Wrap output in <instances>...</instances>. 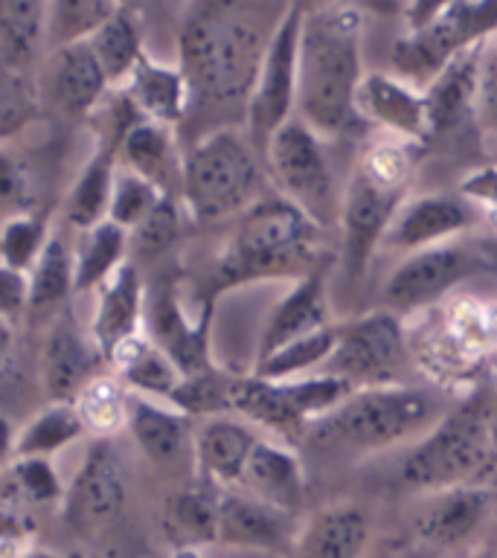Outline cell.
Returning a JSON list of instances; mask_svg holds the SVG:
<instances>
[{"instance_id":"6da1fadb","label":"cell","mask_w":497,"mask_h":558,"mask_svg":"<svg viewBox=\"0 0 497 558\" xmlns=\"http://www.w3.org/2000/svg\"><path fill=\"white\" fill-rule=\"evenodd\" d=\"M288 7L270 0H198L183 9L178 68L190 85L192 120H209L207 131L244 129L262 61Z\"/></svg>"},{"instance_id":"ee69618b","label":"cell","mask_w":497,"mask_h":558,"mask_svg":"<svg viewBox=\"0 0 497 558\" xmlns=\"http://www.w3.org/2000/svg\"><path fill=\"white\" fill-rule=\"evenodd\" d=\"M0 477L7 483L3 495L15 497L26 509L61 506L64 488H68L61 483L59 471L52 469V462L41 460V457H15Z\"/></svg>"},{"instance_id":"f1b7e54d","label":"cell","mask_w":497,"mask_h":558,"mask_svg":"<svg viewBox=\"0 0 497 558\" xmlns=\"http://www.w3.org/2000/svg\"><path fill=\"white\" fill-rule=\"evenodd\" d=\"M369 544V518L361 506L335 504L300 526L294 558H361Z\"/></svg>"},{"instance_id":"7dc6e473","label":"cell","mask_w":497,"mask_h":558,"mask_svg":"<svg viewBox=\"0 0 497 558\" xmlns=\"http://www.w3.org/2000/svg\"><path fill=\"white\" fill-rule=\"evenodd\" d=\"M410 146L413 143H378V146L366 148L364 157L357 160V169L381 186L408 192L413 169H416V157Z\"/></svg>"},{"instance_id":"f907efd6","label":"cell","mask_w":497,"mask_h":558,"mask_svg":"<svg viewBox=\"0 0 497 558\" xmlns=\"http://www.w3.org/2000/svg\"><path fill=\"white\" fill-rule=\"evenodd\" d=\"M35 530L38 523L33 509L0 492V558H24L33 553Z\"/></svg>"},{"instance_id":"c3c4849f","label":"cell","mask_w":497,"mask_h":558,"mask_svg":"<svg viewBox=\"0 0 497 558\" xmlns=\"http://www.w3.org/2000/svg\"><path fill=\"white\" fill-rule=\"evenodd\" d=\"M35 174L24 157L0 148V218L35 213Z\"/></svg>"},{"instance_id":"8fae6325","label":"cell","mask_w":497,"mask_h":558,"mask_svg":"<svg viewBox=\"0 0 497 558\" xmlns=\"http://www.w3.org/2000/svg\"><path fill=\"white\" fill-rule=\"evenodd\" d=\"M300 24H303V3H291L286 17L262 61L259 78L253 87L247 113H244V134L253 148L265 155L270 137L296 113V73H300Z\"/></svg>"},{"instance_id":"11a10c76","label":"cell","mask_w":497,"mask_h":558,"mask_svg":"<svg viewBox=\"0 0 497 558\" xmlns=\"http://www.w3.org/2000/svg\"><path fill=\"white\" fill-rule=\"evenodd\" d=\"M12 343H15V329H12V323L0 320V366L7 364L9 352H12Z\"/></svg>"},{"instance_id":"f35d334b","label":"cell","mask_w":497,"mask_h":558,"mask_svg":"<svg viewBox=\"0 0 497 558\" xmlns=\"http://www.w3.org/2000/svg\"><path fill=\"white\" fill-rule=\"evenodd\" d=\"M239 373H230L225 366H209L201 373L183 375L174 387L169 404L186 413L190 418H216L233 416V381Z\"/></svg>"},{"instance_id":"1f68e13d","label":"cell","mask_w":497,"mask_h":558,"mask_svg":"<svg viewBox=\"0 0 497 558\" xmlns=\"http://www.w3.org/2000/svg\"><path fill=\"white\" fill-rule=\"evenodd\" d=\"M105 364L111 366L113 375L129 387L134 396H146V399L169 401L174 387L181 384V369L169 361L163 349L151 343L146 331H140L134 338L122 340L120 347L113 349Z\"/></svg>"},{"instance_id":"83f0119b","label":"cell","mask_w":497,"mask_h":558,"mask_svg":"<svg viewBox=\"0 0 497 558\" xmlns=\"http://www.w3.org/2000/svg\"><path fill=\"white\" fill-rule=\"evenodd\" d=\"M233 416L265 427L282 442H300L308 434L305 418L296 413L286 381H268L253 373H239L233 381Z\"/></svg>"},{"instance_id":"9c48e42d","label":"cell","mask_w":497,"mask_h":558,"mask_svg":"<svg viewBox=\"0 0 497 558\" xmlns=\"http://www.w3.org/2000/svg\"><path fill=\"white\" fill-rule=\"evenodd\" d=\"M262 160H265L268 183L277 190L279 198L294 204L320 230L338 218L335 174L323 148V137H317L303 120L294 117L286 122L270 137Z\"/></svg>"},{"instance_id":"d6a6232c","label":"cell","mask_w":497,"mask_h":558,"mask_svg":"<svg viewBox=\"0 0 497 558\" xmlns=\"http://www.w3.org/2000/svg\"><path fill=\"white\" fill-rule=\"evenodd\" d=\"M218 495L221 488L201 483L192 488H181L166 497L160 526L172 549H198L216 544L218 532Z\"/></svg>"},{"instance_id":"f5cc1de1","label":"cell","mask_w":497,"mask_h":558,"mask_svg":"<svg viewBox=\"0 0 497 558\" xmlns=\"http://www.w3.org/2000/svg\"><path fill=\"white\" fill-rule=\"evenodd\" d=\"M460 198L469 201L471 207H480L483 213L497 209V163L471 169L460 178Z\"/></svg>"},{"instance_id":"d590c367","label":"cell","mask_w":497,"mask_h":558,"mask_svg":"<svg viewBox=\"0 0 497 558\" xmlns=\"http://www.w3.org/2000/svg\"><path fill=\"white\" fill-rule=\"evenodd\" d=\"M131 233L113 221L82 230L73 244V279H76V294L99 291L117 270L129 262Z\"/></svg>"},{"instance_id":"816d5d0a","label":"cell","mask_w":497,"mask_h":558,"mask_svg":"<svg viewBox=\"0 0 497 558\" xmlns=\"http://www.w3.org/2000/svg\"><path fill=\"white\" fill-rule=\"evenodd\" d=\"M29 308V274L0 262V320L15 326Z\"/></svg>"},{"instance_id":"2e32d148","label":"cell","mask_w":497,"mask_h":558,"mask_svg":"<svg viewBox=\"0 0 497 558\" xmlns=\"http://www.w3.org/2000/svg\"><path fill=\"white\" fill-rule=\"evenodd\" d=\"M300 523L242 488H221L218 495V547L256 549V553H294Z\"/></svg>"},{"instance_id":"91938a15","label":"cell","mask_w":497,"mask_h":558,"mask_svg":"<svg viewBox=\"0 0 497 558\" xmlns=\"http://www.w3.org/2000/svg\"><path fill=\"white\" fill-rule=\"evenodd\" d=\"M172 558H204L198 549H172Z\"/></svg>"},{"instance_id":"8d00e7d4","label":"cell","mask_w":497,"mask_h":558,"mask_svg":"<svg viewBox=\"0 0 497 558\" xmlns=\"http://www.w3.org/2000/svg\"><path fill=\"white\" fill-rule=\"evenodd\" d=\"M85 436L82 418H78L73 401H50L41 408L21 430L15 439V457H41L52 460L68 445Z\"/></svg>"},{"instance_id":"7c38bea8","label":"cell","mask_w":497,"mask_h":558,"mask_svg":"<svg viewBox=\"0 0 497 558\" xmlns=\"http://www.w3.org/2000/svg\"><path fill=\"white\" fill-rule=\"evenodd\" d=\"M486 268V256L471 251L460 242L439 244L427 251L410 253L396 265V270L384 286V300L396 314L425 312L469 277Z\"/></svg>"},{"instance_id":"94428289","label":"cell","mask_w":497,"mask_h":558,"mask_svg":"<svg viewBox=\"0 0 497 558\" xmlns=\"http://www.w3.org/2000/svg\"><path fill=\"white\" fill-rule=\"evenodd\" d=\"M486 218H488V221H492V225H495V230H497V209H492V213H486Z\"/></svg>"},{"instance_id":"e575fe53","label":"cell","mask_w":497,"mask_h":558,"mask_svg":"<svg viewBox=\"0 0 497 558\" xmlns=\"http://www.w3.org/2000/svg\"><path fill=\"white\" fill-rule=\"evenodd\" d=\"M47 9L41 0H0V64L29 73L47 56Z\"/></svg>"},{"instance_id":"30bf717a","label":"cell","mask_w":497,"mask_h":558,"mask_svg":"<svg viewBox=\"0 0 497 558\" xmlns=\"http://www.w3.org/2000/svg\"><path fill=\"white\" fill-rule=\"evenodd\" d=\"M410 361L408 329L396 312L378 308L338 326V340L320 373L343 378L352 390L396 387Z\"/></svg>"},{"instance_id":"ba28073f","label":"cell","mask_w":497,"mask_h":558,"mask_svg":"<svg viewBox=\"0 0 497 558\" xmlns=\"http://www.w3.org/2000/svg\"><path fill=\"white\" fill-rule=\"evenodd\" d=\"M404 21L408 29L392 44V73L425 90L457 56L497 35V3H413Z\"/></svg>"},{"instance_id":"e0dca14e","label":"cell","mask_w":497,"mask_h":558,"mask_svg":"<svg viewBox=\"0 0 497 558\" xmlns=\"http://www.w3.org/2000/svg\"><path fill=\"white\" fill-rule=\"evenodd\" d=\"M477 213L469 201L453 195H413L399 207L396 218L387 227L381 247L401 256L457 242L469 227H474Z\"/></svg>"},{"instance_id":"3957f363","label":"cell","mask_w":497,"mask_h":558,"mask_svg":"<svg viewBox=\"0 0 497 558\" xmlns=\"http://www.w3.org/2000/svg\"><path fill=\"white\" fill-rule=\"evenodd\" d=\"M320 233L323 230L312 218L279 198L277 192L265 195L235 221V233L230 235L213 270L209 300L262 279L296 282L326 259L317 251Z\"/></svg>"},{"instance_id":"4dcf8cb0","label":"cell","mask_w":497,"mask_h":558,"mask_svg":"<svg viewBox=\"0 0 497 558\" xmlns=\"http://www.w3.org/2000/svg\"><path fill=\"white\" fill-rule=\"evenodd\" d=\"M140 451L157 465L174 462L186 445H192V418L172 408L169 401L146 399V396H131L129 427H125Z\"/></svg>"},{"instance_id":"db71d44e","label":"cell","mask_w":497,"mask_h":558,"mask_svg":"<svg viewBox=\"0 0 497 558\" xmlns=\"http://www.w3.org/2000/svg\"><path fill=\"white\" fill-rule=\"evenodd\" d=\"M15 427L3 413H0V474L9 469V462L15 460Z\"/></svg>"},{"instance_id":"44dd1931","label":"cell","mask_w":497,"mask_h":558,"mask_svg":"<svg viewBox=\"0 0 497 558\" xmlns=\"http://www.w3.org/2000/svg\"><path fill=\"white\" fill-rule=\"evenodd\" d=\"M262 436L239 416L204 418L192 434V457L198 480L216 488H239L253 448Z\"/></svg>"},{"instance_id":"5bb4252c","label":"cell","mask_w":497,"mask_h":558,"mask_svg":"<svg viewBox=\"0 0 497 558\" xmlns=\"http://www.w3.org/2000/svg\"><path fill=\"white\" fill-rule=\"evenodd\" d=\"M125 462L122 453L113 448L111 439H96L87 448L85 460L64 488L61 512L64 521L82 535L102 530L125 509Z\"/></svg>"},{"instance_id":"bcb514c9","label":"cell","mask_w":497,"mask_h":558,"mask_svg":"<svg viewBox=\"0 0 497 558\" xmlns=\"http://www.w3.org/2000/svg\"><path fill=\"white\" fill-rule=\"evenodd\" d=\"M163 192H157L148 181H143L140 174H134L131 169L120 166L117 169V178H113V192L111 204H108V218L105 221H113L117 227H122L125 233H134L148 216L151 209L160 204Z\"/></svg>"},{"instance_id":"f546056e","label":"cell","mask_w":497,"mask_h":558,"mask_svg":"<svg viewBox=\"0 0 497 558\" xmlns=\"http://www.w3.org/2000/svg\"><path fill=\"white\" fill-rule=\"evenodd\" d=\"M483 59H486V44L471 47L462 56L448 64L431 85L422 90L427 102V120H431V134L448 131L460 125L469 111L474 108V99L483 85Z\"/></svg>"},{"instance_id":"74e56055","label":"cell","mask_w":497,"mask_h":558,"mask_svg":"<svg viewBox=\"0 0 497 558\" xmlns=\"http://www.w3.org/2000/svg\"><path fill=\"white\" fill-rule=\"evenodd\" d=\"M131 396L134 392L113 373L96 375L94 381L73 399V408L82 418L85 434L96 436V439H111L113 434L125 430L129 427Z\"/></svg>"},{"instance_id":"9f6ffc18","label":"cell","mask_w":497,"mask_h":558,"mask_svg":"<svg viewBox=\"0 0 497 558\" xmlns=\"http://www.w3.org/2000/svg\"><path fill=\"white\" fill-rule=\"evenodd\" d=\"M483 85L488 90V102L497 108V56L492 61V68H486V73H483Z\"/></svg>"},{"instance_id":"7bdbcfd3","label":"cell","mask_w":497,"mask_h":558,"mask_svg":"<svg viewBox=\"0 0 497 558\" xmlns=\"http://www.w3.org/2000/svg\"><path fill=\"white\" fill-rule=\"evenodd\" d=\"M41 85L33 73L0 64V148L41 117Z\"/></svg>"},{"instance_id":"ffe728a7","label":"cell","mask_w":497,"mask_h":558,"mask_svg":"<svg viewBox=\"0 0 497 558\" xmlns=\"http://www.w3.org/2000/svg\"><path fill=\"white\" fill-rule=\"evenodd\" d=\"M355 105L361 120L381 125L401 143H422L431 137L425 94L396 73H364Z\"/></svg>"},{"instance_id":"6125c7cd","label":"cell","mask_w":497,"mask_h":558,"mask_svg":"<svg viewBox=\"0 0 497 558\" xmlns=\"http://www.w3.org/2000/svg\"><path fill=\"white\" fill-rule=\"evenodd\" d=\"M469 558H497L495 553H474V556H469Z\"/></svg>"},{"instance_id":"b9f144b4","label":"cell","mask_w":497,"mask_h":558,"mask_svg":"<svg viewBox=\"0 0 497 558\" xmlns=\"http://www.w3.org/2000/svg\"><path fill=\"white\" fill-rule=\"evenodd\" d=\"M108 0H56L47 9V52L87 44L99 26L113 15Z\"/></svg>"},{"instance_id":"52a82bcc","label":"cell","mask_w":497,"mask_h":558,"mask_svg":"<svg viewBox=\"0 0 497 558\" xmlns=\"http://www.w3.org/2000/svg\"><path fill=\"white\" fill-rule=\"evenodd\" d=\"M265 160L244 129H216L183 151L181 204L195 221L216 225L244 216L265 198Z\"/></svg>"},{"instance_id":"836d02e7","label":"cell","mask_w":497,"mask_h":558,"mask_svg":"<svg viewBox=\"0 0 497 558\" xmlns=\"http://www.w3.org/2000/svg\"><path fill=\"white\" fill-rule=\"evenodd\" d=\"M87 44H90L111 90H122V85L129 82L131 73L146 56V35H143L140 12L129 3H117L113 15L96 29Z\"/></svg>"},{"instance_id":"9a60e30c","label":"cell","mask_w":497,"mask_h":558,"mask_svg":"<svg viewBox=\"0 0 497 558\" xmlns=\"http://www.w3.org/2000/svg\"><path fill=\"white\" fill-rule=\"evenodd\" d=\"M213 312L216 300H204V308L192 320L181 308V300L172 288L157 291L155 296H146V323L143 329L151 338L157 349H163L181 375L201 373L216 366L213 361Z\"/></svg>"},{"instance_id":"8992f818","label":"cell","mask_w":497,"mask_h":558,"mask_svg":"<svg viewBox=\"0 0 497 558\" xmlns=\"http://www.w3.org/2000/svg\"><path fill=\"white\" fill-rule=\"evenodd\" d=\"M497 399L486 387L471 390L439 416L404 457L401 480L419 492L486 486L492 480V416Z\"/></svg>"},{"instance_id":"484cf974","label":"cell","mask_w":497,"mask_h":558,"mask_svg":"<svg viewBox=\"0 0 497 558\" xmlns=\"http://www.w3.org/2000/svg\"><path fill=\"white\" fill-rule=\"evenodd\" d=\"M120 94L134 105L143 120L160 122L166 129H178L190 117V85L178 61L166 64L146 52Z\"/></svg>"},{"instance_id":"5b68a950","label":"cell","mask_w":497,"mask_h":558,"mask_svg":"<svg viewBox=\"0 0 497 558\" xmlns=\"http://www.w3.org/2000/svg\"><path fill=\"white\" fill-rule=\"evenodd\" d=\"M443 413L445 410L431 392L410 384L355 390L308 427L305 442L331 453L364 457L413 436H425Z\"/></svg>"},{"instance_id":"d4e9b609","label":"cell","mask_w":497,"mask_h":558,"mask_svg":"<svg viewBox=\"0 0 497 558\" xmlns=\"http://www.w3.org/2000/svg\"><path fill=\"white\" fill-rule=\"evenodd\" d=\"M120 166L140 174L157 192L181 198L183 181V151L178 146L174 129H166L160 122L137 120L120 143Z\"/></svg>"},{"instance_id":"d6986e66","label":"cell","mask_w":497,"mask_h":558,"mask_svg":"<svg viewBox=\"0 0 497 558\" xmlns=\"http://www.w3.org/2000/svg\"><path fill=\"white\" fill-rule=\"evenodd\" d=\"M105 357L99 355L90 331L73 320V314H61L52 323L41 352V387L50 401H73L87 384L94 381Z\"/></svg>"},{"instance_id":"6f0895ef","label":"cell","mask_w":497,"mask_h":558,"mask_svg":"<svg viewBox=\"0 0 497 558\" xmlns=\"http://www.w3.org/2000/svg\"><path fill=\"white\" fill-rule=\"evenodd\" d=\"M492 477H497V404L492 416Z\"/></svg>"},{"instance_id":"603a6c76","label":"cell","mask_w":497,"mask_h":558,"mask_svg":"<svg viewBox=\"0 0 497 558\" xmlns=\"http://www.w3.org/2000/svg\"><path fill=\"white\" fill-rule=\"evenodd\" d=\"M146 286L140 277V268L134 262H125L117 274H113L96 296L94 323H90V338H94L99 355L108 361L113 349L120 347L122 340L134 338L146 323Z\"/></svg>"},{"instance_id":"4316f807","label":"cell","mask_w":497,"mask_h":558,"mask_svg":"<svg viewBox=\"0 0 497 558\" xmlns=\"http://www.w3.org/2000/svg\"><path fill=\"white\" fill-rule=\"evenodd\" d=\"M492 509L488 486H460L436 492L431 506L419 514L416 538L427 547L448 549L471 538Z\"/></svg>"},{"instance_id":"7a4b0ae2","label":"cell","mask_w":497,"mask_h":558,"mask_svg":"<svg viewBox=\"0 0 497 558\" xmlns=\"http://www.w3.org/2000/svg\"><path fill=\"white\" fill-rule=\"evenodd\" d=\"M364 15L349 3L303 7L300 24V73H296V120L323 140L347 134L361 122L357 87Z\"/></svg>"},{"instance_id":"277c9868","label":"cell","mask_w":497,"mask_h":558,"mask_svg":"<svg viewBox=\"0 0 497 558\" xmlns=\"http://www.w3.org/2000/svg\"><path fill=\"white\" fill-rule=\"evenodd\" d=\"M410 357L439 387H483L497 366V296L448 294L422 312V326L408 335Z\"/></svg>"},{"instance_id":"f6af8a7d","label":"cell","mask_w":497,"mask_h":558,"mask_svg":"<svg viewBox=\"0 0 497 558\" xmlns=\"http://www.w3.org/2000/svg\"><path fill=\"white\" fill-rule=\"evenodd\" d=\"M50 221L38 213L12 216L0 225V262L29 274L50 242Z\"/></svg>"},{"instance_id":"ab89813d","label":"cell","mask_w":497,"mask_h":558,"mask_svg":"<svg viewBox=\"0 0 497 558\" xmlns=\"http://www.w3.org/2000/svg\"><path fill=\"white\" fill-rule=\"evenodd\" d=\"M73 294H76L73 247H68V242L59 233H52L44 253L29 270V308H35V312L56 308Z\"/></svg>"},{"instance_id":"4fadbf2b","label":"cell","mask_w":497,"mask_h":558,"mask_svg":"<svg viewBox=\"0 0 497 558\" xmlns=\"http://www.w3.org/2000/svg\"><path fill=\"white\" fill-rule=\"evenodd\" d=\"M404 201H408V192L381 186L355 166L338 209L340 265H343V277L349 282H357L364 277L366 265L381 247L387 227Z\"/></svg>"},{"instance_id":"681fc988","label":"cell","mask_w":497,"mask_h":558,"mask_svg":"<svg viewBox=\"0 0 497 558\" xmlns=\"http://www.w3.org/2000/svg\"><path fill=\"white\" fill-rule=\"evenodd\" d=\"M178 235H181V198L163 195L160 204L151 209V216L131 233V244L143 256H157L169 251Z\"/></svg>"},{"instance_id":"ac0fdd59","label":"cell","mask_w":497,"mask_h":558,"mask_svg":"<svg viewBox=\"0 0 497 558\" xmlns=\"http://www.w3.org/2000/svg\"><path fill=\"white\" fill-rule=\"evenodd\" d=\"M329 268L331 259L326 256L317 268L296 279L291 291L270 308L268 320L262 326L253 364H262L265 357L288 343L308 338L329 326Z\"/></svg>"},{"instance_id":"60d3db41","label":"cell","mask_w":497,"mask_h":558,"mask_svg":"<svg viewBox=\"0 0 497 558\" xmlns=\"http://www.w3.org/2000/svg\"><path fill=\"white\" fill-rule=\"evenodd\" d=\"M335 340H338V326H326L308 338L288 343L270 357H265L262 364H253L251 373L268 378V381H294L303 373H320L323 364L335 352Z\"/></svg>"},{"instance_id":"cb8c5ba5","label":"cell","mask_w":497,"mask_h":558,"mask_svg":"<svg viewBox=\"0 0 497 558\" xmlns=\"http://www.w3.org/2000/svg\"><path fill=\"white\" fill-rule=\"evenodd\" d=\"M242 492L277 506L282 512H303L305 506V465L286 442L259 439L253 448L247 469L239 483Z\"/></svg>"},{"instance_id":"7402d4cb","label":"cell","mask_w":497,"mask_h":558,"mask_svg":"<svg viewBox=\"0 0 497 558\" xmlns=\"http://www.w3.org/2000/svg\"><path fill=\"white\" fill-rule=\"evenodd\" d=\"M111 90L90 44H73L47 52L41 96H47L61 113L87 117L99 108L105 94Z\"/></svg>"},{"instance_id":"680465c9","label":"cell","mask_w":497,"mask_h":558,"mask_svg":"<svg viewBox=\"0 0 497 558\" xmlns=\"http://www.w3.org/2000/svg\"><path fill=\"white\" fill-rule=\"evenodd\" d=\"M24 558H68V556H61V553H52V549H41V547H35L33 553H26Z\"/></svg>"}]
</instances>
